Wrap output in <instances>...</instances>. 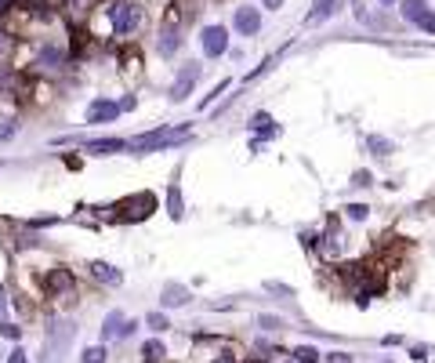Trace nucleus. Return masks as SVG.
<instances>
[{
    "mask_svg": "<svg viewBox=\"0 0 435 363\" xmlns=\"http://www.w3.org/2000/svg\"><path fill=\"white\" fill-rule=\"evenodd\" d=\"M105 15H109V30H113L117 40H134L145 30V8L138 0H113L105 8Z\"/></svg>",
    "mask_w": 435,
    "mask_h": 363,
    "instance_id": "1",
    "label": "nucleus"
},
{
    "mask_svg": "<svg viewBox=\"0 0 435 363\" xmlns=\"http://www.w3.org/2000/svg\"><path fill=\"white\" fill-rule=\"evenodd\" d=\"M171 135H192V124H160V128H149L142 135L128 138V157H152V153H163V142Z\"/></svg>",
    "mask_w": 435,
    "mask_h": 363,
    "instance_id": "2",
    "label": "nucleus"
},
{
    "mask_svg": "<svg viewBox=\"0 0 435 363\" xmlns=\"http://www.w3.org/2000/svg\"><path fill=\"white\" fill-rule=\"evenodd\" d=\"M77 324L73 320H51L44 327V349H40V363H62V356L69 353V345L77 338Z\"/></svg>",
    "mask_w": 435,
    "mask_h": 363,
    "instance_id": "3",
    "label": "nucleus"
},
{
    "mask_svg": "<svg viewBox=\"0 0 435 363\" xmlns=\"http://www.w3.org/2000/svg\"><path fill=\"white\" fill-rule=\"evenodd\" d=\"M341 215H334L330 222H327V229H319V258L323 262H341L345 255H348V244H352V240H348V233H345V226H341Z\"/></svg>",
    "mask_w": 435,
    "mask_h": 363,
    "instance_id": "4",
    "label": "nucleus"
},
{
    "mask_svg": "<svg viewBox=\"0 0 435 363\" xmlns=\"http://www.w3.org/2000/svg\"><path fill=\"white\" fill-rule=\"evenodd\" d=\"M200 77H203V62H196V59L181 62V66L174 69V80H171V88H167V99H171L174 106L189 102V95L196 91V84H200Z\"/></svg>",
    "mask_w": 435,
    "mask_h": 363,
    "instance_id": "5",
    "label": "nucleus"
},
{
    "mask_svg": "<svg viewBox=\"0 0 435 363\" xmlns=\"http://www.w3.org/2000/svg\"><path fill=\"white\" fill-rule=\"evenodd\" d=\"M123 117V109L117 99H109V95H98V99L88 102L83 109V128H105V124H117Z\"/></svg>",
    "mask_w": 435,
    "mask_h": 363,
    "instance_id": "6",
    "label": "nucleus"
},
{
    "mask_svg": "<svg viewBox=\"0 0 435 363\" xmlns=\"http://www.w3.org/2000/svg\"><path fill=\"white\" fill-rule=\"evenodd\" d=\"M399 19L421 33L435 37V8H428V0H399Z\"/></svg>",
    "mask_w": 435,
    "mask_h": 363,
    "instance_id": "7",
    "label": "nucleus"
},
{
    "mask_svg": "<svg viewBox=\"0 0 435 363\" xmlns=\"http://www.w3.org/2000/svg\"><path fill=\"white\" fill-rule=\"evenodd\" d=\"M40 287H44L48 298H73L77 295V276L73 269H65V265H54L40 276Z\"/></svg>",
    "mask_w": 435,
    "mask_h": 363,
    "instance_id": "8",
    "label": "nucleus"
},
{
    "mask_svg": "<svg viewBox=\"0 0 435 363\" xmlns=\"http://www.w3.org/2000/svg\"><path fill=\"white\" fill-rule=\"evenodd\" d=\"M200 48H203V59L214 62V59H225V55L232 51L229 48V30L221 22H210L200 30Z\"/></svg>",
    "mask_w": 435,
    "mask_h": 363,
    "instance_id": "9",
    "label": "nucleus"
},
{
    "mask_svg": "<svg viewBox=\"0 0 435 363\" xmlns=\"http://www.w3.org/2000/svg\"><path fill=\"white\" fill-rule=\"evenodd\" d=\"M156 207H160V204H156V197H152V193H134V197L113 204V211H120L117 222H142V218H149L152 211H156Z\"/></svg>",
    "mask_w": 435,
    "mask_h": 363,
    "instance_id": "10",
    "label": "nucleus"
},
{
    "mask_svg": "<svg viewBox=\"0 0 435 363\" xmlns=\"http://www.w3.org/2000/svg\"><path fill=\"white\" fill-rule=\"evenodd\" d=\"M83 157H120V153H128V138L120 135H102V138H83L80 135V146Z\"/></svg>",
    "mask_w": 435,
    "mask_h": 363,
    "instance_id": "11",
    "label": "nucleus"
},
{
    "mask_svg": "<svg viewBox=\"0 0 435 363\" xmlns=\"http://www.w3.org/2000/svg\"><path fill=\"white\" fill-rule=\"evenodd\" d=\"M33 66H37V73L59 77V73H65V69H69V51H65L62 44H44Z\"/></svg>",
    "mask_w": 435,
    "mask_h": 363,
    "instance_id": "12",
    "label": "nucleus"
},
{
    "mask_svg": "<svg viewBox=\"0 0 435 363\" xmlns=\"http://www.w3.org/2000/svg\"><path fill=\"white\" fill-rule=\"evenodd\" d=\"M181 44H185V33H181V26H178V22H163L160 33H156V55H160L163 62H171V59H178Z\"/></svg>",
    "mask_w": 435,
    "mask_h": 363,
    "instance_id": "13",
    "label": "nucleus"
},
{
    "mask_svg": "<svg viewBox=\"0 0 435 363\" xmlns=\"http://www.w3.org/2000/svg\"><path fill=\"white\" fill-rule=\"evenodd\" d=\"M232 30H236V37H243V40L258 37V33H261V8H250V4L236 8V15H232Z\"/></svg>",
    "mask_w": 435,
    "mask_h": 363,
    "instance_id": "14",
    "label": "nucleus"
},
{
    "mask_svg": "<svg viewBox=\"0 0 435 363\" xmlns=\"http://www.w3.org/2000/svg\"><path fill=\"white\" fill-rule=\"evenodd\" d=\"M163 211H167V218L171 222H181L185 218V197H181V182H178V171H174V178L167 182V193H163Z\"/></svg>",
    "mask_w": 435,
    "mask_h": 363,
    "instance_id": "15",
    "label": "nucleus"
},
{
    "mask_svg": "<svg viewBox=\"0 0 435 363\" xmlns=\"http://www.w3.org/2000/svg\"><path fill=\"white\" fill-rule=\"evenodd\" d=\"M88 273H91V280H94L98 287H120V284H123V273L117 269L113 262H102V258L88 262Z\"/></svg>",
    "mask_w": 435,
    "mask_h": 363,
    "instance_id": "16",
    "label": "nucleus"
},
{
    "mask_svg": "<svg viewBox=\"0 0 435 363\" xmlns=\"http://www.w3.org/2000/svg\"><path fill=\"white\" fill-rule=\"evenodd\" d=\"M123 324H128V316H123V309H109V313L102 316V327H98V338H102V345H109V342H120Z\"/></svg>",
    "mask_w": 435,
    "mask_h": 363,
    "instance_id": "17",
    "label": "nucleus"
},
{
    "mask_svg": "<svg viewBox=\"0 0 435 363\" xmlns=\"http://www.w3.org/2000/svg\"><path fill=\"white\" fill-rule=\"evenodd\" d=\"M189 287L185 284H178V280H171V284H163L160 287V309H181V305H189Z\"/></svg>",
    "mask_w": 435,
    "mask_h": 363,
    "instance_id": "18",
    "label": "nucleus"
},
{
    "mask_svg": "<svg viewBox=\"0 0 435 363\" xmlns=\"http://www.w3.org/2000/svg\"><path fill=\"white\" fill-rule=\"evenodd\" d=\"M341 8H345V0H312V11L305 15V22H301V26H319V22L334 19Z\"/></svg>",
    "mask_w": 435,
    "mask_h": 363,
    "instance_id": "19",
    "label": "nucleus"
},
{
    "mask_svg": "<svg viewBox=\"0 0 435 363\" xmlns=\"http://www.w3.org/2000/svg\"><path fill=\"white\" fill-rule=\"evenodd\" d=\"M363 149H367L374 160H388V157H396L399 146L392 142L388 135H367V138H363Z\"/></svg>",
    "mask_w": 435,
    "mask_h": 363,
    "instance_id": "20",
    "label": "nucleus"
},
{
    "mask_svg": "<svg viewBox=\"0 0 435 363\" xmlns=\"http://www.w3.org/2000/svg\"><path fill=\"white\" fill-rule=\"evenodd\" d=\"M370 215H374V207H370V204H363V200L341 207V218H345V222H352V226H363V222H370Z\"/></svg>",
    "mask_w": 435,
    "mask_h": 363,
    "instance_id": "21",
    "label": "nucleus"
},
{
    "mask_svg": "<svg viewBox=\"0 0 435 363\" xmlns=\"http://www.w3.org/2000/svg\"><path fill=\"white\" fill-rule=\"evenodd\" d=\"M142 360H145V363H163V360H167V345L160 342V334L142 345Z\"/></svg>",
    "mask_w": 435,
    "mask_h": 363,
    "instance_id": "22",
    "label": "nucleus"
},
{
    "mask_svg": "<svg viewBox=\"0 0 435 363\" xmlns=\"http://www.w3.org/2000/svg\"><path fill=\"white\" fill-rule=\"evenodd\" d=\"M11 55H15V33H8L4 26H0V69L11 66Z\"/></svg>",
    "mask_w": 435,
    "mask_h": 363,
    "instance_id": "23",
    "label": "nucleus"
},
{
    "mask_svg": "<svg viewBox=\"0 0 435 363\" xmlns=\"http://www.w3.org/2000/svg\"><path fill=\"white\" fill-rule=\"evenodd\" d=\"M19 135H22V124H19V117H4V120H0V146L15 142Z\"/></svg>",
    "mask_w": 435,
    "mask_h": 363,
    "instance_id": "24",
    "label": "nucleus"
},
{
    "mask_svg": "<svg viewBox=\"0 0 435 363\" xmlns=\"http://www.w3.org/2000/svg\"><path fill=\"white\" fill-rule=\"evenodd\" d=\"M348 186H352V189H374V186H377V178H374L370 167H356L352 178H348Z\"/></svg>",
    "mask_w": 435,
    "mask_h": 363,
    "instance_id": "25",
    "label": "nucleus"
},
{
    "mask_svg": "<svg viewBox=\"0 0 435 363\" xmlns=\"http://www.w3.org/2000/svg\"><path fill=\"white\" fill-rule=\"evenodd\" d=\"M105 360H109V349H105L102 342H98V345H88V349L80 353V363H105Z\"/></svg>",
    "mask_w": 435,
    "mask_h": 363,
    "instance_id": "26",
    "label": "nucleus"
},
{
    "mask_svg": "<svg viewBox=\"0 0 435 363\" xmlns=\"http://www.w3.org/2000/svg\"><path fill=\"white\" fill-rule=\"evenodd\" d=\"M279 135H283V128H279V124L272 120V124H265V128H258V131L250 135V138H254V142H261V146H265V142H276Z\"/></svg>",
    "mask_w": 435,
    "mask_h": 363,
    "instance_id": "27",
    "label": "nucleus"
},
{
    "mask_svg": "<svg viewBox=\"0 0 435 363\" xmlns=\"http://www.w3.org/2000/svg\"><path fill=\"white\" fill-rule=\"evenodd\" d=\"M142 324L152 331V334H163V331H171V320H167V313H149Z\"/></svg>",
    "mask_w": 435,
    "mask_h": 363,
    "instance_id": "28",
    "label": "nucleus"
},
{
    "mask_svg": "<svg viewBox=\"0 0 435 363\" xmlns=\"http://www.w3.org/2000/svg\"><path fill=\"white\" fill-rule=\"evenodd\" d=\"M0 338H8V342H22V327L15 324V320H0Z\"/></svg>",
    "mask_w": 435,
    "mask_h": 363,
    "instance_id": "29",
    "label": "nucleus"
},
{
    "mask_svg": "<svg viewBox=\"0 0 435 363\" xmlns=\"http://www.w3.org/2000/svg\"><path fill=\"white\" fill-rule=\"evenodd\" d=\"M294 360H298V363H319L323 353H319L316 345H301V349H294Z\"/></svg>",
    "mask_w": 435,
    "mask_h": 363,
    "instance_id": "30",
    "label": "nucleus"
},
{
    "mask_svg": "<svg viewBox=\"0 0 435 363\" xmlns=\"http://www.w3.org/2000/svg\"><path fill=\"white\" fill-rule=\"evenodd\" d=\"M229 84H232V80H218L214 88H210V95H203L200 109H210V106H214V99H218V95H225V91H229Z\"/></svg>",
    "mask_w": 435,
    "mask_h": 363,
    "instance_id": "31",
    "label": "nucleus"
},
{
    "mask_svg": "<svg viewBox=\"0 0 435 363\" xmlns=\"http://www.w3.org/2000/svg\"><path fill=\"white\" fill-rule=\"evenodd\" d=\"M258 327H261V331H283V327H287V320H283V316H269V313H261V316H258Z\"/></svg>",
    "mask_w": 435,
    "mask_h": 363,
    "instance_id": "32",
    "label": "nucleus"
},
{
    "mask_svg": "<svg viewBox=\"0 0 435 363\" xmlns=\"http://www.w3.org/2000/svg\"><path fill=\"white\" fill-rule=\"evenodd\" d=\"M265 291H269V295H279V298H294V287L279 284V280H265Z\"/></svg>",
    "mask_w": 435,
    "mask_h": 363,
    "instance_id": "33",
    "label": "nucleus"
},
{
    "mask_svg": "<svg viewBox=\"0 0 435 363\" xmlns=\"http://www.w3.org/2000/svg\"><path fill=\"white\" fill-rule=\"evenodd\" d=\"M265 124H272V113H265V109H258V113H254V117L247 120V131L254 135L258 128H265Z\"/></svg>",
    "mask_w": 435,
    "mask_h": 363,
    "instance_id": "34",
    "label": "nucleus"
},
{
    "mask_svg": "<svg viewBox=\"0 0 435 363\" xmlns=\"http://www.w3.org/2000/svg\"><path fill=\"white\" fill-rule=\"evenodd\" d=\"M298 240H301V247L316 251V247H319V229H301V233H298Z\"/></svg>",
    "mask_w": 435,
    "mask_h": 363,
    "instance_id": "35",
    "label": "nucleus"
},
{
    "mask_svg": "<svg viewBox=\"0 0 435 363\" xmlns=\"http://www.w3.org/2000/svg\"><path fill=\"white\" fill-rule=\"evenodd\" d=\"M319 363H356V356H352V353H345V349H338V353H327Z\"/></svg>",
    "mask_w": 435,
    "mask_h": 363,
    "instance_id": "36",
    "label": "nucleus"
},
{
    "mask_svg": "<svg viewBox=\"0 0 435 363\" xmlns=\"http://www.w3.org/2000/svg\"><path fill=\"white\" fill-rule=\"evenodd\" d=\"M117 102H120L123 113H134V109H138V95H131V91H128V95H123V99H117Z\"/></svg>",
    "mask_w": 435,
    "mask_h": 363,
    "instance_id": "37",
    "label": "nucleus"
},
{
    "mask_svg": "<svg viewBox=\"0 0 435 363\" xmlns=\"http://www.w3.org/2000/svg\"><path fill=\"white\" fill-rule=\"evenodd\" d=\"M138 327H142V320H128V324H123V334H120V342L134 338V334H138Z\"/></svg>",
    "mask_w": 435,
    "mask_h": 363,
    "instance_id": "38",
    "label": "nucleus"
},
{
    "mask_svg": "<svg viewBox=\"0 0 435 363\" xmlns=\"http://www.w3.org/2000/svg\"><path fill=\"white\" fill-rule=\"evenodd\" d=\"M210 363H240V356H236L232 349H221V353H218L214 360H210Z\"/></svg>",
    "mask_w": 435,
    "mask_h": 363,
    "instance_id": "39",
    "label": "nucleus"
},
{
    "mask_svg": "<svg viewBox=\"0 0 435 363\" xmlns=\"http://www.w3.org/2000/svg\"><path fill=\"white\" fill-rule=\"evenodd\" d=\"M4 363H30V360H26V349H22V345H15V353H11Z\"/></svg>",
    "mask_w": 435,
    "mask_h": 363,
    "instance_id": "40",
    "label": "nucleus"
},
{
    "mask_svg": "<svg viewBox=\"0 0 435 363\" xmlns=\"http://www.w3.org/2000/svg\"><path fill=\"white\" fill-rule=\"evenodd\" d=\"M0 320H8V291L0 287Z\"/></svg>",
    "mask_w": 435,
    "mask_h": 363,
    "instance_id": "41",
    "label": "nucleus"
},
{
    "mask_svg": "<svg viewBox=\"0 0 435 363\" xmlns=\"http://www.w3.org/2000/svg\"><path fill=\"white\" fill-rule=\"evenodd\" d=\"M283 4H287V0H261V8H265V11H279Z\"/></svg>",
    "mask_w": 435,
    "mask_h": 363,
    "instance_id": "42",
    "label": "nucleus"
},
{
    "mask_svg": "<svg viewBox=\"0 0 435 363\" xmlns=\"http://www.w3.org/2000/svg\"><path fill=\"white\" fill-rule=\"evenodd\" d=\"M425 353H428V349H425V345H414V349H410V356H414L417 363H421V360H425Z\"/></svg>",
    "mask_w": 435,
    "mask_h": 363,
    "instance_id": "43",
    "label": "nucleus"
},
{
    "mask_svg": "<svg viewBox=\"0 0 435 363\" xmlns=\"http://www.w3.org/2000/svg\"><path fill=\"white\" fill-rule=\"evenodd\" d=\"M399 342H403V338H399V334H388V338H381V345H385V349H392V345H399Z\"/></svg>",
    "mask_w": 435,
    "mask_h": 363,
    "instance_id": "44",
    "label": "nucleus"
},
{
    "mask_svg": "<svg viewBox=\"0 0 435 363\" xmlns=\"http://www.w3.org/2000/svg\"><path fill=\"white\" fill-rule=\"evenodd\" d=\"M11 8H15V0H0V19H4L8 11H11Z\"/></svg>",
    "mask_w": 435,
    "mask_h": 363,
    "instance_id": "45",
    "label": "nucleus"
},
{
    "mask_svg": "<svg viewBox=\"0 0 435 363\" xmlns=\"http://www.w3.org/2000/svg\"><path fill=\"white\" fill-rule=\"evenodd\" d=\"M377 4H381V8H388V11H392V8H399V0H377Z\"/></svg>",
    "mask_w": 435,
    "mask_h": 363,
    "instance_id": "46",
    "label": "nucleus"
},
{
    "mask_svg": "<svg viewBox=\"0 0 435 363\" xmlns=\"http://www.w3.org/2000/svg\"><path fill=\"white\" fill-rule=\"evenodd\" d=\"M381 363H392V360H381Z\"/></svg>",
    "mask_w": 435,
    "mask_h": 363,
    "instance_id": "47",
    "label": "nucleus"
},
{
    "mask_svg": "<svg viewBox=\"0 0 435 363\" xmlns=\"http://www.w3.org/2000/svg\"><path fill=\"white\" fill-rule=\"evenodd\" d=\"M0 167H4V160H0Z\"/></svg>",
    "mask_w": 435,
    "mask_h": 363,
    "instance_id": "48",
    "label": "nucleus"
},
{
    "mask_svg": "<svg viewBox=\"0 0 435 363\" xmlns=\"http://www.w3.org/2000/svg\"><path fill=\"white\" fill-rule=\"evenodd\" d=\"M250 363H258V360H250Z\"/></svg>",
    "mask_w": 435,
    "mask_h": 363,
    "instance_id": "49",
    "label": "nucleus"
}]
</instances>
